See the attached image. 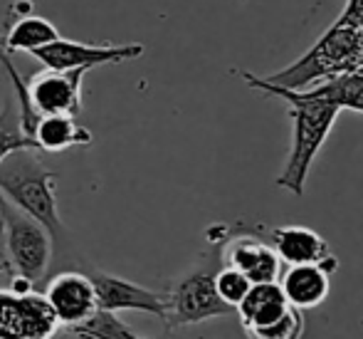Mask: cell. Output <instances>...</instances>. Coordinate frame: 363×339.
<instances>
[{
	"label": "cell",
	"mask_w": 363,
	"mask_h": 339,
	"mask_svg": "<svg viewBox=\"0 0 363 339\" xmlns=\"http://www.w3.org/2000/svg\"><path fill=\"white\" fill-rule=\"evenodd\" d=\"M269 243H272V250L277 253L279 263H284L287 268H291V265H319L329 275L339 268V258L331 253L329 243L306 225L272 228L269 230Z\"/></svg>",
	"instance_id": "obj_11"
},
{
	"label": "cell",
	"mask_w": 363,
	"mask_h": 339,
	"mask_svg": "<svg viewBox=\"0 0 363 339\" xmlns=\"http://www.w3.org/2000/svg\"><path fill=\"white\" fill-rule=\"evenodd\" d=\"M60 322L40 292L0 290V339H52Z\"/></svg>",
	"instance_id": "obj_7"
},
{
	"label": "cell",
	"mask_w": 363,
	"mask_h": 339,
	"mask_svg": "<svg viewBox=\"0 0 363 339\" xmlns=\"http://www.w3.org/2000/svg\"><path fill=\"white\" fill-rule=\"evenodd\" d=\"M0 220H3L5 265L10 277H23L30 285H38L52 263V240L48 230L5 198H0Z\"/></svg>",
	"instance_id": "obj_5"
},
{
	"label": "cell",
	"mask_w": 363,
	"mask_h": 339,
	"mask_svg": "<svg viewBox=\"0 0 363 339\" xmlns=\"http://www.w3.org/2000/svg\"><path fill=\"white\" fill-rule=\"evenodd\" d=\"M220 258H223V265L240 270L252 285H257V282H277L279 268H282L272 245L264 243L255 233L228 235L225 243L220 245Z\"/></svg>",
	"instance_id": "obj_12"
},
{
	"label": "cell",
	"mask_w": 363,
	"mask_h": 339,
	"mask_svg": "<svg viewBox=\"0 0 363 339\" xmlns=\"http://www.w3.org/2000/svg\"><path fill=\"white\" fill-rule=\"evenodd\" d=\"M0 196L40 223L52 240V258H69V230L57 208V173L43 166L35 151H13L0 163Z\"/></svg>",
	"instance_id": "obj_2"
},
{
	"label": "cell",
	"mask_w": 363,
	"mask_h": 339,
	"mask_svg": "<svg viewBox=\"0 0 363 339\" xmlns=\"http://www.w3.org/2000/svg\"><path fill=\"white\" fill-rule=\"evenodd\" d=\"M33 15V0H15L8 8V18H28Z\"/></svg>",
	"instance_id": "obj_21"
},
{
	"label": "cell",
	"mask_w": 363,
	"mask_h": 339,
	"mask_svg": "<svg viewBox=\"0 0 363 339\" xmlns=\"http://www.w3.org/2000/svg\"><path fill=\"white\" fill-rule=\"evenodd\" d=\"M363 68V23L341 13L339 20L289 68L262 77L284 90H304Z\"/></svg>",
	"instance_id": "obj_3"
},
{
	"label": "cell",
	"mask_w": 363,
	"mask_h": 339,
	"mask_svg": "<svg viewBox=\"0 0 363 339\" xmlns=\"http://www.w3.org/2000/svg\"><path fill=\"white\" fill-rule=\"evenodd\" d=\"M43 295L48 300L50 310L57 317L60 327H67V330L84 325L86 320H91L99 312L94 285H91L89 275L84 270L57 272L48 282Z\"/></svg>",
	"instance_id": "obj_9"
},
{
	"label": "cell",
	"mask_w": 363,
	"mask_h": 339,
	"mask_svg": "<svg viewBox=\"0 0 363 339\" xmlns=\"http://www.w3.org/2000/svg\"><path fill=\"white\" fill-rule=\"evenodd\" d=\"M250 287H252V282H250L240 270L223 265V268L216 272V290H218L220 300H223L228 307H233V310H238V305L245 300Z\"/></svg>",
	"instance_id": "obj_20"
},
{
	"label": "cell",
	"mask_w": 363,
	"mask_h": 339,
	"mask_svg": "<svg viewBox=\"0 0 363 339\" xmlns=\"http://www.w3.org/2000/svg\"><path fill=\"white\" fill-rule=\"evenodd\" d=\"M86 70H40L30 77L28 85L33 107L40 117L50 114H65V117H79L84 104H82V80Z\"/></svg>",
	"instance_id": "obj_10"
},
{
	"label": "cell",
	"mask_w": 363,
	"mask_h": 339,
	"mask_svg": "<svg viewBox=\"0 0 363 339\" xmlns=\"http://www.w3.org/2000/svg\"><path fill=\"white\" fill-rule=\"evenodd\" d=\"M60 30L50 23L48 18H38V15H28V18L15 20L10 28L3 30L0 35V48L8 55L13 53H35V50L45 48V45L60 40Z\"/></svg>",
	"instance_id": "obj_16"
},
{
	"label": "cell",
	"mask_w": 363,
	"mask_h": 339,
	"mask_svg": "<svg viewBox=\"0 0 363 339\" xmlns=\"http://www.w3.org/2000/svg\"><path fill=\"white\" fill-rule=\"evenodd\" d=\"M287 310L289 305L284 300V292L279 287V282H257V285L250 287L245 300L238 305V315L242 320L245 330L269 325L277 317H282Z\"/></svg>",
	"instance_id": "obj_15"
},
{
	"label": "cell",
	"mask_w": 363,
	"mask_h": 339,
	"mask_svg": "<svg viewBox=\"0 0 363 339\" xmlns=\"http://www.w3.org/2000/svg\"><path fill=\"white\" fill-rule=\"evenodd\" d=\"M240 77L252 90L262 92L267 97H279V99H284L289 104L291 146L287 154V161H284L282 171L277 176V186L294 193V196H301L309 171L316 161V154L321 151L324 141L329 139L341 109L334 102L324 99V97H319L311 90H284V87L269 85L262 77L245 70L240 72Z\"/></svg>",
	"instance_id": "obj_1"
},
{
	"label": "cell",
	"mask_w": 363,
	"mask_h": 339,
	"mask_svg": "<svg viewBox=\"0 0 363 339\" xmlns=\"http://www.w3.org/2000/svg\"><path fill=\"white\" fill-rule=\"evenodd\" d=\"M223 268L220 248L208 253L193 270L178 277L166 292V330L201 325L206 320H216L235 312L220 300L216 290V272Z\"/></svg>",
	"instance_id": "obj_4"
},
{
	"label": "cell",
	"mask_w": 363,
	"mask_h": 339,
	"mask_svg": "<svg viewBox=\"0 0 363 339\" xmlns=\"http://www.w3.org/2000/svg\"><path fill=\"white\" fill-rule=\"evenodd\" d=\"M30 139H33L38 151L60 154L72 146H89L91 131L86 127H82L77 122V117L50 114V117H40L38 127H35Z\"/></svg>",
	"instance_id": "obj_14"
},
{
	"label": "cell",
	"mask_w": 363,
	"mask_h": 339,
	"mask_svg": "<svg viewBox=\"0 0 363 339\" xmlns=\"http://www.w3.org/2000/svg\"><path fill=\"white\" fill-rule=\"evenodd\" d=\"M89 275L91 285L96 292V305L101 312H146L158 320H166V292L148 290L144 285H136L124 277H116L111 272H104L99 268H79Z\"/></svg>",
	"instance_id": "obj_8"
},
{
	"label": "cell",
	"mask_w": 363,
	"mask_h": 339,
	"mask_svg": "<svg viewBox=\"0 0 363 339\" xmlns=\"http://www.w3.org/2000/svg\"><path fill=\"white\" fill-rule=\"evenodd\" d=\"M279 287H282L289 307L306 312L319 307L329 297L331 282L329 272L321 270L319 265H291V268L284 270Z\"/></svg>",
	"instance_id": "obj_13"
},
{
	"label": "cell",
	"mask_w": 363,
	"mask_h": 339,
	"mask_svg": "<svg viewBox=\"0 0 363 339\" xmlns=\"http://www.w3.org/2000/svg\"><path fill=\"white\" fill-rule=\"evenodd\" d=\"M245 335H247V339H301V335H304V312L289 307L274 322L245 330Z\"/></svg>",
	"instance_id": "obj_19"
},
{
	"label": "cell",
	"mask_w": 363,
	"mask_h": 339,
	"mask_svg": "<svg viewBox=\"0 0 363 339\" xmlns=\"http://www.w3.org/2000/svg\"><path fill=\"white\" fill-rule=\"evenodd\" d=\"M25 149L28 151H38L33 139H28L23 134V129H20L18 109H15L13 99H5L3 109H0V163L13 151H25Z\"/></svg>",
	"instance_id": "obj_18"
},
{
	"label": "cell",
	"mask_w": 363,
	"mask_h": 339,
	"mask_svg": "<svg viewBox=\"0 0 363 339\" xmlns=\"http://www.w3.org/2000/svg\"><path fill=\"white\" fill-rule=\"evenodd\" d=\"M144 45L129 43V45H86V43H74V40H55V43L45 45V48L30 53L35 60L45 65V70H57V72H69V70H94L99 65H119L129 63V60H139L144 55Z\"/></svg>",
	"instance_id": "obj_6"
},
{
	"label": "cell",
	"mask_w": 363,
	"mask_h": 339,
	"mask_svg": "<svg viewBox=\"0 0 363 339\" xmlns=\"http://www.w3.org/2000/svg\"><path fill=\"white\" fill-rule=\"evenodd\" d=\"M311 92H316L324 99L334 102L341 112H361L363 114V68L356 72H346V75L331 77L319 85L309 87Z\"/></svg>",
	"instance_id": "obj_17"
}]
</instances>
